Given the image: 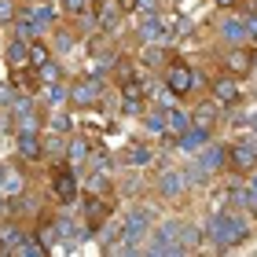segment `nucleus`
Wrapping results in <instances>:
<instances>
[{
	"label": "nucleus",
	"instance_id": "obj_1",
	"mask_svg": "<svg viewBox=\"0 0 257 257\" xmlns=\"http://www.w3.org/2000/svg\"><path fill=\"white\" fill-rule=\"evenodd\" d=\"M202 235L217 253L235 250L253 235L250 213H242V209H213V213L206 217V224H202Z\"/></svg>",
	"mask_w": 257,
	"mask_h": 257
},
{
	"label": "nucleus",
	"instance_id": "obj_2",
	"mask_svg": "<svg viewBox=\"0 0 257 257\" xmlns=\"http://www.w3.org/2000/svg\"><path fill=\"white\" fill-rule=\"evenodd\" d=\"M228 169V144H217V140H209V144L198 151V155L188 158V166H184V177H188L191 188H209L220 173Z\"/></svg>",
	"mask_w": 257,
	"mask_h": 257
},
{
	"label": "nucleus",
	"instance_id": "obj_3",
	"mask_svg": "<svg viewBox=\"0 0 257 257\" xmlns=\"http://www.w3.org/2000/svg\"><path fill=\"white\" fill-rule=\"evenodd\" d=\"M48 188H52L55 198H59V206H74L81 198V169L70 166L66 158L52 162L48 166Z\"/></svg>",
	"mask_w": 257,
	"mask_h": 257
},
{
	"label": "nucleus",
	"instance_id": "obj_4",
	"mask_svg": "<svg viewBox=\"0 0 257 257\" xmlns=\"http://www.w3.org/2000/svg\"><path fill=\"white\" fill-rule=\"evenodd\" d=\"M158 220V206L155 202H140V206H128L121 213V239L133 242V246L140 250V242L147 239V231L155 228Z\"/></svg>",
	"mask_w": 257,
	"mask_h": 257
},
{
	"label": "nucleus",
	"instance_id": "obj_5",
	"mask_svg": "<svg viewBox=\"0 0 257 257\" xmlns=\"http://www.w3.org/2000/svg\"><path fill=\"white\" fill-rule=\"evenodd\" d=\"M177 235H180V217H169V220H155V228L147 231V239L140 242V250L151 253V257H166V253H180L177 246Z\"/></svg>",
	"mask_w": 257,
	"mask_h": 257
},
{
	"label": "nucleus",
	"instance_id": "obj_6",
	"mask_svg": "<svg viewBox=\"0 0 257 257\" xmlns=\"http://www.w3.org/2000/svg\"><path fill=\"white\" fill-rule=\"evenodd\" d=\"M103 96H107V77H103V74H92V70L70 85V107H77V110L99 107Z\"/></svg>",
	"mask_w": 257,
	"mask_h": 257
},
{
	"label": "nucleus",
	"instance_id": "obj_7",
	"mask_svg": "<svg viewBox=\"0 0 257 257\" xmlns=\"http://www.w3.org/2000/svg\"><path fill=\"white\" fill-rule=\"evenodd\" d=\"M136 44H151V41H162L169 44L173 41V22L166 19V11H136Z\"/></svg>",
	"mask_w": 257,
	"mask_h": 257
},
{
	"label": "nucleus",
	"instance_id": "obj_8",
	"mask_svg": "<svg viewBox=\"0 0 257 257\" xmlns=\"http://www.w3.org/2000/svg\"><path fill=\"white\" fill-rule=\"evenodd\" d=\"M81 220H85V228H88V235H96L99 224L114 213V202L107 195H96V191H81Z\"/></svg>",
	"mask_w": 257,
	"mask_h": 257
},
{
	"label": "nucleus",
	"instance_id": "obj_9",
	"mask_svg": "<svg viewBox=\"0 0 257 257\" xmlns=\"http://www.w3.org/2000/svg\"><path fill=\"white\" fill-rule=\"evenodd\" d=\"M162 85L173 92V99H188V96H191V63L173 55L169 66L162 70Z\"/></svg>",
	"mask_w": 257,
	"mask_h": 257
},
{
	"label": "nucleus",
	"instance_id": "obj_10",
	"mask_svg": "<svg viewBox=\"0 0 257 257\" xmlns=\"http://www.w3.org/2000/svg\"><path fill=\"white\" fill-rule=\"evenodd\" d=\"M220 70L231 77H250L253 74V44H231V48H224V55H220Z\"/></svg>",
	"mask_w": 257,
	"mask_h": 257
},
{
	"label": "nucleus",
	"instance_id": "obj_11",
	"mask_svg": "<svg viewBox=\"0 0 257 257\" xmlns=\"http://www.w3.org/2000/svg\"><path fill=\"white\" fill-rule=\"evenodd\" d=\"M188 191H191V184L184 177V169H173V166L158 169V177H155V195L158 198H184Z\"/></svg>",
	"mask_w": 257,
	"mask_h": 257
},
{
	"label": "nucleus",
	"instance_id": "obj_12",
	"mask_svg": "<svg viewBox=\"0 0 257 257\" xmlns=\"http://www.w3.org/2000/svg\"><path fill=\"white\" fill-rule=\"evenodd\" d=\"M206 96H209V99H217L220 107H239V103H242L239 77H231V74L213 77V81H209V88H206Z\"/></svg>",
	"mask_w": 257,
	"mask_h": 257
},
{
	"label": "nucleus",
	"instance_id": "obj_13",
	"mask_svg": "<svg viewBox=\"0 0 257 257\" xmlns=\"http://www.w3.org/2000/svg\"><path fill=\"white\" fill-rule=\"evenodd\" d=\"M118 96H121V118H140L147 110V88L140 85V77L118 85Z\"/></svg>",
	"mask_w": 257,
	"mask_h": 257
},
{
	"label": "nucleus",
	"instance_id": "obj_14",
	"mask_svg": "<svg viewBox=\"0 0 257 257\" xmlns=\"http://www.w3.org/2000/svg\"><path fill=\"white\" fill-rule=\"evenodd\" d=\"M213 30H217V37H220L224 48H231V44H246V22H242L239 11H224Z\"/></svg>",
	"mask_w": 257,
	"mask_h": 257
},
{
	"label": "nucleus",
	"instance_id": "obj_15",
	"mask_svg": "<svg viewBox=\"0 0 257 257\" xmlns=\"http://www.w3.org/2000/svg\"><path fill=\"white\" fill-rule=\"evenodd\" d=\"M209 140H213V128H202V125H195V121H191L177 140H173V151H180L184 158H191V155H198V151L209 144Z\"/></svg>",
	"mask_w": 257,
	"mask_h": 257
},
{
	"label": "nucleus",
	"instance_id": "obj_16",
	"mask_svg": "<svg viewBox=\"0 0 257 257\" xmlns=\"http://www.w3.org/2000/svg\"><path fill=\"white\" fill-rule=\"evenodd\" d=\"M155 158H158V151L151 147L147 140H133V144H125L118 155H114L118 166H133V169H144V166H151Z\"/></svg>",
	"mask_w": 257,
	"mask_h": 257
},
{
	"label": "nucleus",
	"instance_id": "obj_17",
	"mask_svg": "<svg viewBox=\"0 0 257 257\" xmlns=\"http://www.w3.org/2000/svg\"><path fill=\"white\" fill-rule=\"evenodd\" d=\"M52 224H55V235H59V246H55V250H70L74 242L88 239V228H85V220H74L70 213H59V217H52Z\"/></svg>",
	"mask_w": 257,
	"mask_h": 257
},
{
	"label": "nucleus",
	"instance_id": "obj_18",
	"mask_svg": "<svg viewBox=\"0 0 257 257\" xmlns=\"http://www.w3.org/2000/svg\"><path fill=\"white\" fill-rule=\"evenodd\" d=\"M257 169V155L246 140H235V144H228V173H235V177H246V173Z\"/></svg>",
	"mask_w": 257,
	"mask_h": 257
},
{
	"label": "nucleus",
	"instance_id": "obj_19",
	"mask_svg": "<svg viewBox=\"0 0 257 257\" xmlns=\"http://www.w3.org/2000/svg\"><path fill=\"white\" fill-rule=\"evenodd\" d=\"M92 147H96V140H92L88 133H81V128H74V133L66 136V151H63V158L70 162V166L85 169V162H88V155H92Z\"/></svg>",
	"mask_w": 257,
	"mask_h": 257
},
{
	"label": "nucleus",
	"instance_id": "obj_20",
	"mask_svg": "<svg viewBox=\"0 0 257 257\" xmlns=\"http://www.w3.org/2000/svg\"><path fill=\"white\" fill-rule=\"evenodd\" d=\"M19 8L26 11L33 22H37V30H41V33H48L55 22H59V15H63V11L55 8V4H48V0H22Z\"/></svg>",
	"mask_w": 257,
	"mask_h": 257
},
{
	"label": "nucleus",
	"instance_id": "obj_21",
	"mask_svg": "<svg viewBox=\"0 0 257 257\" xmlns=\"http://www.w3.org/2000/svg\"><path fill=\"white\" fill-rule=\"evenodd\" d=\"M173 59V52H169V44H162V41H151V44H140V66L144 70H155V74H162V70L169 66Z\"/></svg>",
	"mask_w": 257,
	"mask_h": 257
},
{
	"label": "nucleus",
	"instance_id": "obj_22",
	"mask_svg": "<svg viewBox=\"0 0 257 257\" xmlns=\"http://www.w3.org/2000/svg\"><path fill=\"white\" fill-rule=\"evenodd\" d=\"M11 140H15V155L22 162H44L41 133H11Z\"/></svg>",
	"mask_w": 257,
	"mask_h": 257
},
{
	"label": "nucleus",
	"instance_id": "obj_23",
	"mask_svg": "<svg viewBox=\"0 0 257 257\" xmlns=\"http://www.w3.org/2000/svg\"><path fill=\"white\" fill-rule=\"evenodd\" d=\"M37 99H41L44 110H52V107H70V81L63 77V81H48V85H41Z\"/></svg>",
	"mask_w": 257,
	"mask_h": 257
},
{
	"label": "nucleus",
	"instance_id": "obj_24",
	"mask_svg": "<svg viewBox=\"0 0 257 257\" xmlns=\"http://www.w3.org/2000/svg\"><path fill=\"white\" fill-rule=\"evenodd\" d=\"M26 231H30V228L22 224V220H15V217H0V253H15Z\"/></svg>",
	"mask_w": 257,
	"mask_h": 257
},
{
	"label": "nucleus",
	"instance_id": "obj_25",
	"mask_svg": "<svg viewBox=\"0 0 257 257\" xmlns=\"http://www.w3.org/2000/svg\"><path fill=\"white\" fill-rule=\"evenodd\" d=\"M220 118H224V107H220V103L217 99H198L195 103V107H191V121L195 125H202V128H217V121Z\"/></svg>",
	"mask_w": 257,
	"mask_h": 257
},
{
	"label": "nucleus",
	"instance_id": "obj_26",
	"mask_svg": "<svg viewBox=\"0 0 257 257\" xmlns=\"http://www.w3.org/2000/svg\"><path fill=\"white\" fill-rule=\"evenodd\" d=\"M202 242H206L202 224H198V220H180V235H177L180 253H195V250H202Z\"/></svg>",
	"mask_w": 257,
	"mask_h": 257
},
{
	"label": "nucleus",
	"instance_id": "obj_27",
	"mask_svg": "<svg viewBox=\"0 0 257 257\" xmlns=\"http://www.w3.org/2000/svg\"><path fill=\"white\" fill-rule=\"evenodd\" d=\"M4 63L11 70H26L30 66V41H22L11 33V41H8V48H4Z\"/></svg>",
	"mask_w": 257,
	"mask_h": 257
},
{
	"label": "nucleus",
	"instance_id": "obj_28",
	"mask_svg": "<svg viewBox=\"0 0 257 257\" xmlns=\"http://www.w3.org/2000/svg\"><path fill=\"white\" fill-rule=\"evenodd\" d=\"M44 128H48V133H63V136H70V133L77 128V121L70 118L66 107H52V110H44Z\"/></svg>",
	"mask_w": 257,
	"mask_h": 257
},
{
	"label": "nucleus",
	"instance_id": "obj_29",
	"mask_svg": "<svg viewBox=\"0 0 257 257\" xmlns=\"http://www.w3.org/2000/svg\"><path fill=\"white\" fill-rule=\"evenodd\" d=\"M188 125H191V110H184V107H177V103H169V107H166V133H169V136H180Z\"/></svg>",
	"mask_w": 257,
	"mask_h": 257
},
{
	"label": "nucleus",
	"instance_id": "obj_30",
	"mask_svg": "<svg viewBox=\"0 0 257 257\" xmlns=\"http://www.w3.org/2000/svg\"><path fill=\"white\" fill-rule=\"evenodd\" d=\"M22 191H26V173H22V169H4V177H0V195L15 198Z\"/></svg>",
	"mask_w": 257,
	"mask_h": 257
},
{
	"label": "nucleus",
	"instance_id": "obj_31",
	"mask_svg": "<svg viewBox=\"0 0 257 257\" xmlns=\"http://www.w3.org/2000/svg\"><path fill=\"white\" fill-rule=\"evenodd\" d=\"M15 257H48V246L37 239V231H26L22 242H19V250H15Z\"/></svg>",
	"mask_w": 257,
	"mask_h": 257
},
{
	"label": "nucleus",
	"instance_id": "obj_32",
	"mask_svg": "<svg viewBox=\"0 0 257 257\" xmlns=\"http://www.w3.org/2000/svg\"><path fill=\"white\" fill-rule=\"evenodd\" d=\"M48 59H52V48H48V41H44V37L30 41V66L37 70V66H44Z\"/></svg>",
	"mask_w": 257,
	"mask_h": 257
},
{
	"label": "nucleus",
	"instance_id": "obj_33",
	"mask_svg": "<svg viewBox=\"0 0 257 257\" xmlns=\"http://www.w3.org/2000/svg\"><path fill=\"white\" fill-rule=\"evenodd\" d=\"M37 77H41V85H48V81H63V63H59V55H52L44 66H37Z\"/></svg>",
	"mask_w": 257,
	"mask_h": 257
},
{
	"label": "nucleus",
	"instance_id": "obj_34",
	"mask_svg": "<svg viewBox=\"0 0 257 257\" xmlns=\"http://www.w3.org/2000/svg\"><path fill=\"white\" fill-rule=\"evenodd\" d=\"M59 11L66 19H81V15L92 11V0H59Z\"/></svg>",
	"mask_w": 257,
	"mask_h": 257
},
{
	"label": "nucleus",
	"instance_id": "obj_35",
	"mask_svg": "<svg viewBox=\"0 0 257 257\" xmlns=\"http://www.w3.org/2000/svg\"><path fill=\"white\" fill-rule=\"evenodd\" d=\"M15 15H19V0H0V26H11Z\"/></svg>",
	"mask_w": 257,
	"mask_h": 257
},
{
	"label": "nucleus",
	"instance_id": "obj_36",
	"mask_svg": "<svg viewBox=\"0 0 257 257\" xmlns=\"http://www.w3.org/2000/svg\"><path fill=\"white\" fill-rule=\"evenodd\" d=\"M15 96H19V88L11 85V81H0V110H8L11 103H15Z\"/></svg>",
	"mask_w": 257,
	"mask_h": 257
},
{
	"label": "nucleus",
	"instance_id": "obj_37",
	"mask_svg": "<svg viewBox=\"0 0 257 257\" xmlns=\"http://www.w3.org/2000/svg\"><path fill=\"white\" fill-rule=\"evenodd\" d=\"M242 22H246V44H253V48H257V11H246Z\"/></svg>",
	"mask_w": 257,
	"mask_h": 257
},
{
	"label": "nucleus",
	"instance_id": "obj_38",
	"mask_svg": "<svg viewBox=\"0 0 257 257\" xmlns=\"http://www.w3.org/2000/svg\"><path fill=\"white\" fill-rule=\"evenodd\" d=\"M169 0H136V11H166Z\"/></svg>",
	"mask_w": 257,
	"mask_h": 257
},
{
	"label": "nucleus",
	"instance_id": "obj_39",
	"mask_svg": "<svg viewBox=\"0 0 257 257\" xmlns=\"http://www.w3.org/2000/svg\"><path fill=\"white\" fill-rule=\"evenodd\" d=\"M118 8L125 11V15H136V0H118Z\"/></svg>",
	"mask_w": 257,
	"mask_h": 257
},
{
	"label": "nucleus",
	"instance_id": "obj_40",
	"mask_svg": "<svg viewBox=\"0 0 257 257\" xmlns=\"http://www.w3.org/2000/svg\"><path fill=\"white\" fill-rule=\"evenodd\" d=\"M213 4H217L220 11H231V8H235V4H239V0H213Z\"/></svg>",
	"mask_w": 257,
	"mask_h": 257
},
{
	"label": "nucleus",
	"instance_id": "obj_41",
	"mask_svg": "<svg viewBox=\"0 0 257 257\" xmlns=\"http://www.w3.org/2000/svg\"><path fill=\"white\" fill-rule=\"evenodd\" d=\"M253 77H257V48H253Z\"/></svg>",
	"mask_w": 257,
	"mask_h": 257
},
{
	"label": "nucleus",
	"instance_id": "obj_42",
	"mask_svg": "<svg viewBox=\"0 0 257 257\" xmlns=\"http://www.w3.org/2000/svg\"><path fill=\"white\" fill-rule=\"evenodd\" d=\"M4 169H8V166H4V162H0V177H4Z\"/></svg>",
	"mask_w": 257,
	"mask_h": 257
},
{
	"label": "nucleus",
	"instance_id": "obj_43",
	"mask_svg": "<svg viewBox=\"0 0 257 257\" xmlns=\"http://www.w3.org/2000/svg\"><path fill=\"white\" fill-rule=\"evenodd\" d=\"M253 107H257V88H253Z\"/></svg>",
	"mask_w": 257,
	"mask_h": 257
}]
</instances>
